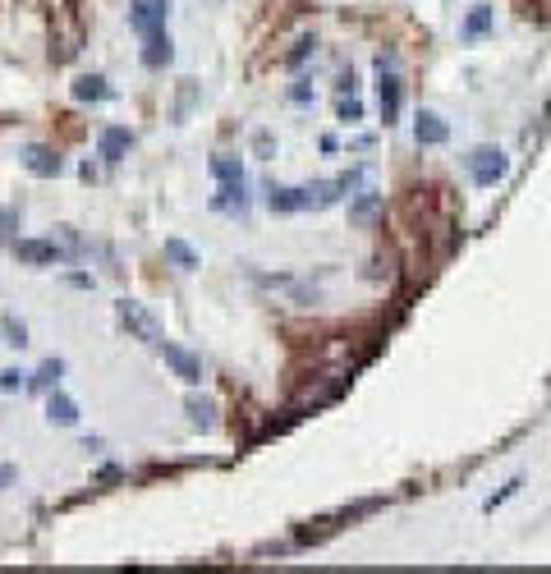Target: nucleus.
Returning a JSON list of instances; mask_svg holds the SVG:
<instances>
[{"label": "nucleus", "instance_id": "7", "mask_svg": "<svg viewBox=\"0 0 551 574\" xmlns=\"http://www.w3.org/2000/svg\"><path fill=\"white\" fill-rule=\"evenodd\" d=\"M23 166L33 170L37 180H56L60 170H65V157H60L56 147H46V143H33V147H23Z\"/></svg>", "mask_w": 551, "mask_h": 574}, {"label": "nucleus", "instance_id": "31", "mask_svg": "<svg viewBox=\"0 0 551 574\" xmlns=\"http://www.w3.org/2000/svg\"><path fill=\"white\" fill-rule=\"evenodd\" d=\"M10 483H14V469H10V464H0V492H5Z\"/></svg>", "mask_w": 551, "mask_h": 574}, {"label": "nucleus", "instance_id": "20", "mask_svg": "<svg viewBox=\"0 0 551 574\" xmlns=\"http://www.w3.org/2000/svg\"><path fill=\"white\" fill-rule=\"evenodd\" d=\"M0 331H5V345L10 349H28V327L19 317H0Z\"/></svg>", "mask_w": 551, "mask_h": 574}, {"label": "nucleus", "instance_id": "4", "mask_svg": "<svg viewBox=\"0 0 551 574\" xmlns=\"http://www.w3.org/2000/svg\"><path fill=\"white\" fill-rule=\"evenodd\" d=\"M166 19H170V0H129V28L138 37L166 33Z\"/></svg>", "mask_w": 551, "mask_h": 574}, {"label": "nucleus", "instance_id": "24", "mask_svg": "<svg viewBox=\"0 0 551 574\" xmlns=\"http://www.w3.org/2000/svg\"><path fill=\"white\" fill-rule=\"evenodd\" d=\"M193 102H198V83H193V79H184V88H180V106H175V120H189Z\"/></svg>", "mask_w": 551, "mask_h": 574}, {"label": "nucleus", "instance_id": "11", "mask_svg": "<svg viewBox=\"0 0 551 574\" xmlns=\"http://www.w3.org/2000/svg\"><path fill=\"white\" fill-rule=\"evenodd\" d=\"M267 207L276 216L308 212V184H304V189H276V184H271V189H267Z\"/></svg>", "mask_w": 551, "mask_h": 574}, {"label": "nucleus", "instance_id": "28", "mask_svg": "<svg viewBox=\"0 0 551 574\" xmlns=\"http://www.w3.org/2000/svg\"><path fill=\"white\" fill-rule=\"evenodd\" d=\"M253 152H258V157H271V152H276V138H271L267 129H258V134H253Z\"/></svg>", "mask_w": 551, "mask_h": 574}, {"label": "nucleus", "instance_id": "10", "mask_svg": "<svg viewBox=\"0 0 551 574\" xmlns=\"http://www.w3.org/2000/svg\"><path fill=\"white\" fill-rule=\"evenodd\" d=\"M184 414H189L193 428H203V432H212L216 423H221V405H216L212 395H198V391L184 400Z\"/></svg>", "mask_w": 551, "mask_h": 574}, {"label": "nucleus", "instance_id": "5", "mask_svg": "<svg viewBox=\"0 0 551 574\" xmlns=\"http://www.w3.org/2000/svg\"><path fill=\"white\" fill-rule=\"evenodd\" d=\"M506 170H510V157L501 147H478V152H469V175L478 189H492L496 180H506Z\"/></svg>", "mask_w": 551, "mask_h": 574}, {"label": "nucleus", "instance_id": "8", "mask_svg": "<svg viewBox=\"0 0 551 574\" xmlns=\"http://www.w3.org/2000/svg\"><path fill=\"white\" fill-rule=\"evenodd\" d=\"M129 147H134V134H129L124 124H111V129H102V138H97V152H102L106 166H120V161L129 157Z\"/></svg>", "mask_w": 551, "mask_h": 574}, {"label": "nucleus", "instance_id": "23", "mask_svg": "<svg viewBox=\"0 0 551 574\" xmlns=\"http://www.w3.org/2000/svg\"><path fill=\"white\" fill-rule=\"evenodd\" d=\"M313 51H317V37H299V42H294V51H290V56H285V65H290V69H299L308 56H313Z\"/></svg>", "mask_w": 551, "mask_h": 574}, {"label": "nucleus", "instance_id": "18", "mask_svg": "<svg viewBox=\"0 0 551 574\" xmlns=\"http://www.w3.org/2000/svg\"><path fill=\"white\" fill-rule=\"evenodd\" d=\"M60 377H65V363H60V359H46L42 368L28 377V386H33V391H56Z\"/></svg>", "mask_w": 551, "mask_h": 574}, {"label": "nucleus", "instance_id": "6", "mask_svg": "<svg viewBox=\"0 0 551 574\" xmlns=\"http://www.w3.org/2000/svg\"><path fill=\"white\" fill-rule=\"evenodd\" d=\"M161 359H166V368L170 372H175V377H180V382L184 386H198V382H203V363H198V359H193V354H189V349H180V345H170V340H161Z\"/></svg>", "mask_w": 551, "mask_h": 574}, {"label": "nucleus", "instance_id": "13", "mask_svg": "<svg viewBox=\"0 0 551 574\" xmlns=\"http://www.w3.org/2000/svg\"><path fill=\"white\" fill-rule=\"evenodd\" d=\"M492 23H496L492 5H473V10L464 14V23H460V42H478V37H487L492 33Z\"/></svg>", "mask_w": 551, "mask_h": 574}, {"label": "nucleus", "instance_id": "19", "mask_svg": "<svg viewBox=\"0 0 551 574\" xmlns=\"http://www.w3.org/2000/svg\"><path fill=\"white\" fill-rule=\"evenodd\" d=\"M166 258L175 262L180 271H198V253H193L184 239H166Z\"/></svg>", "mask_w": 551, "mask_h": 574}, {"label": "nucleus", "instance_id": "26", "mask_svg": "<svg viewBox=\"0 0 551 574\" xmlns=\"http://www.w3.org/2000/svg\"><path fill=\"white\" fill-rule=\"evenodd\" d=\"M28 386V372H19V368H5L0 372V391L10 395V391H23Z\"/></svg>", "mask_w": 551, "mask_h": 574}, {"label": "nucleus", "instance_id": "3", "mask_svg": "<svg viewBox=\"0 0 551 574\" xmlns=\"http://www.w3.org/2000/svg\"><path fill=\"white\" fill-rule=\"evenodd\" d=\"M14 258L28 267H56V262L74 258V248L56 244V239H14Z\"/></svg>", "mask_w": 551, "mask_h": 574}, {"label": "nucleus", "instance_id": "21", "mask_svg": "<svg viewBox=\"0 0 551 574\" xmlns=\"http://www.w3.org/2000/svg\"><path fill=\"white\" fill-rule=\"evenodd\" d=\"M212 175L216 180H244V161L239 157H212Z\"/></svg>", "mask_w": 551, "mask_h": 574}, {"label": "nucleus", "instance_id": "25", "mask_svg": "<svg viewBox=\"0 0 551 574\" xmlns=\"http://www.w3.org/2000/svg\"><path fill=\"white\" fill-rule=\"evenodd\" d=\"M519 487H524V478H510V483H506V487H501V492H496V496H487V506H483V510H487V515H492V510H496V506H506L510 496H515V492H519Z\"/></svg>", "mask_w": 551, "mask_h": 574}, {"label": "nucleus", "instance_id": "29", "mask_svg": "<svg viewBox=\"0 0 551 574\" xmlns=\"http://www.w3.org/2000/svg\"><path fill=\"white\" fill-rule=\"evenodd\" d=\"M290 102H299V106L313 102V83H294V88H290Z\"/></svg>", "mask_w": 551, "mask_h": 574}, {"label": "nucleus", "instance_id": "17", "mask_svg": "<svg viewBox=\"0 0 551 574\" xmlns=\"http://www.w3.org/2000/svg\"><path fill=\"white\" fill-rule=\"evenodd\" d=\"M115 92L111 83L102 79V74H83V79H74V102H111Z\"/></svg>", "mask_w": 551, "mask_h": 574}, {"label": "nucleus", "instance_id": "30", "mask_svg": "<svg viewBox=\"0 0 551 574\" xmlns=\"http://www.w3.org/2000/svg\"><path fill=\"white\" fill-rule=\"evenodd\" d=\"M336 88H340V97H345V92H354V88H359V79H354V69H345V74H340V83H336Z\"/></svg>", "mask_w": 551, "mask_h": 574}, {"label": "nucleus", "instance_id": "12", "mask_svg": "<svg viewBox=\"0 0 551 574\" xmlns=\"http://www.w3.org/2000/svg\"><path fill=\"white\" fill-rule=\"evenodd\" d=\"M386 207V198L377 189H363L354 203H349V226H368V221H377Z\"/></svg>", "mask_w": 551, "mask_h": 574}, {"label": "nucleus", "instance_id": "15", "mask_svg": "<svg viewBox=\"0 0 551 574\" xmlns=\"http://www.w3.org/2000/svg\"><path fill=\"white\" fill-rule=\"evenodd\" d=\"M170 60H175V42H170V33L143 37V65L147 69H166Z\"/></svg>", "mask_w": 551, "mask_h": 574}, {"label": "nucleus", "instance_id": "1", "mask_svg": "<svg viewBox=\"0 0 551 574\" xmlns=\"http://www.w3.org/2000/svg\"><path fill=\"white\" fill-rule=\"evenodd\" d=\"M377 92H382V120L395 124V120H400V111H405V79L395 74V56H391V51L377 56Z\"/></svg>", "mask_w": 551, "mask_h": 574}, {"label": "nucleus", "instance_id": "22", "mask_svg": "<svg viewBox=\"0 0 551 574\" xmlns=\"http://www.w3.org/2000/svg\"><path fill=\"white\" fill-rule=\"evenodd\" d=\"M336 115H340L345 124H359V120H363V102L354 97V92H349V97H340V102H336Z\"/></svg>", "mask_w": 551, "mask_h": 574}, {"label": "nucleus", "instance_id": "27", "mask_svg": "<svg viewBox=\"0 0 551 574\" xmlns=\"http://www.w3.org/2000/svg\"><path fill=\"white\" fill-rule=\"evenodd\" d=\"M14 230H19V212H14V207H0V239H14Z\"/></svg>", "mask_w": 551, "mask_h": 574}, {"label": "nucleus", "instance_id": "9", "mask_svg": "<svg viewBox=\"0 0 551 574\" xmlns=\"http://www.w3.org/2000/svg\"><path fill=\"white\" fill-rule=\"evenodd\" d=\"M414 138H418V147H441L450 138V124L441 120L437 111H418L414 115Z\"/></svg>", "mask_w": 551, "mask_h": 574}, {"label": "nucleus", "instance_id": "16", "mask_svg": "<svg viewBox=\"0 0 551 574\" xmlns=\"http://www.w3.org/2000/svg\"><path fill=\"white\" fill-rule=\"evenodd\" d=\"M212 212H248V189H244V180H225L221 193L212 198Z\"/></svg>", "mask_w": 551, "mask_h": 574}, {"label": "nucleus", "instance_id": "2", "mask_svg": "<svg viewBox=\"0 0 551 574\" xmlns=\"http://www.w3.org/2000/svg\"><path fill=\"white\" fill-rule=\"evenodd\" d=\"M115 313H120V327L129 331V336L134 340H143V345H161V327H157V317L147 313L143 304H134V299H120V304H115Z\"/></svg>", "mask_w": 551, "mask_h": 574}, {"label": "nucleus", "instance_id": "14", "mask_svg": "<svg viewBox=\"0 0 551 574\" xmlns=\"http://www.w3.org/2000/svg\"><path fill=\"white\" fill-rule=\"evenodd\" d=\"M46 418H51L56 428H74V423H79V405H74L65 391H46Z\"/></svg>", "mask_w": 551, "mask_h": 574}]
</instances>
